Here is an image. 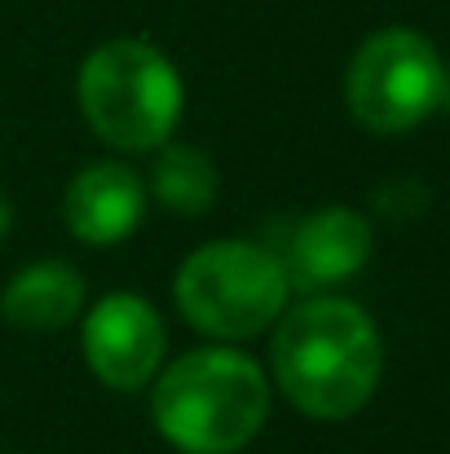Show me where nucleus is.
Returning a JSON list of instances; mask_svg holds the SVG:
<instances>
[{
    "mask_svg": "<svg viewBox=\"0 0 450 454\" xmlns=\"http://www.w3.org/2000/svg\"><path fill=\"white\" fill-rule=\"evenodd\" d=\"M279 393L300 415L336 424L358 415L380 384L384 344L371 313L340 296H313L283 309L270 340Z\"/></svg>",
    "mask_w": 450,
    "mask_h": 454,
    "instance_id": "1",
    "label": "nucleus"
},
{
    "mask_svg": "<svg viewBox=\"0 0 450 454\" xmlns=\"http://www.w3.org/2000/svg\"><path fill=\"white\" fill-rule=\"evenodd\" d=\"M154 428L181 454H239L270 415V375L239 348L208 344L159 366Z\"/></svg>",
    "mask_w": 450,
    "mask_h": 454,
    "instance_id": "2",
    "label": "nucleus"
},
{
    "mask_svg": "<svg viewBox=\"0 0 450 454\" xmlns=\"http://www.w3.org/2000/svg\"><path fill=\"white\" fill-rule=\"evenodd\" d=\"M75 93L89 129L124 154L159 151L163 142H172L186 106L181 71L172 67V58L133 35L98 44L80 67Z\"/></svg>",
    "mask_w": 450,
    "mask_h": 454,
    "instance_id": "3",
    "label": "nucleus"
},
{
    "mask_svg": "<svg viewBox=\"0 0 450 454\" xmlns=\"http://www.w3.org/2000/svg\"><path fill=\"white\" fill-rule=\"evenodd\" d=\"M181 317L212 340H252L270 331L292 296L279 252L248 239H217L194 247L172 283Z\"/></svg>",
    "mask_w": 450,
    "mask_h": 454,
    "instance_id": "4",
    "label": "nucleus"
},
{
    "mask_svg": "<svg viewBox=\"0 0 450 454\" xmlns=\"http://www.w3.org/2000/svg\"><path fill=\"white\" fill-rule=\"evenodd\" d=\"M446 98V67L429 35L384 27L358 44L344 71V102L367 133L398 137L424 124Z\"/></svg>",
    "mask_w": 450,
    "mask_h": 454,
    "instance_id": "5",
    "label": "nucleus"
},
{
    "mask_svg": "<svg viewBox=\"0 0 450 454\" xmlns=\"http://www.w3.org/2000/svg\"><path fill=\"white\" fill-rule=\"evenodd\" d=\"M163 348L168 331L146 296L111 292L84 313V362L115 393L146 388L163 366Z\"/></svg>",
    "mask_w": 450,
    "mask_h": 454,
    "instance_id": "6",
    "label": "nucleus"
},
{
    "mask_svg": "<svg viewBox=\"0 0 450 454\" xmlns=\"http://www.w3.org/2000/svg\"><path fill=\"white\" fill-rule=\"evenodd\" d=\"M146 216V181L138 168L120 159L84 163L62 194V221L67 230L89 247H115L124 243Z\"/></svg>",
    "mask_w": 450,
    "mask_h": 454,
    "instance_id": "7",
    "label": "nucleus"
},
{
    "mask_svg": "<svg viewBox=\"0 0 450 454\" xmlns=\"http://www.w3.org/2000/svg\"><path fill=\"white\" fill-rule=\"evenodd\" d=\"M279 261L300 292L340 287L371 261V221L353 207H322L292 230Z\"/></svg>",
    "mask_w": 450,
    "mask_h": 454,
    "instance_id": "8",
    "label": "nucleus"
},
{
    "mask_svg": "<svg viewBox=\"0 0 450 454\" xmlns=\"http://www.w3.org/2000/svg\"><path fill=\"white\" fill-rule=\"evenodd\" d=\"M84 278L75 265L67 261H36V265H22L4 296H0V313L22 326V331H62L80 317L84 309Z\"/></svg>",
    "mask_w": 450,
    "mask_h": 454,
    "instance_id": "9",
    "label": "nucleus"
},
{
    "mask_svg": "<svg viewBox=\"0 0 450 454\" xmlns=\"http://www.w3.org/2000/svg\"><path fill=\"white\" fill-rule=\"evenodd\" d=\"M150 190H154V199H159L168 212L199 216V212H208L212 199H217V168H212L208 154L194 151V146L163 142L154 168H150Z\"/></svg>",
    "mask_w": 450,
    "mask_h": 454,
    "instance_id": "10",
    "label": "nucleus"
},
{
    "mask_svg": "<svg viewBox=\"0 0 450 454\" xmlns=\"http://www.w3.org/2000/svg\"><path fill=\"white\" fill-rule=\"evenodd\" d=\"M9 230H13V207H9V199L0 194V243L9 239Z\"/></svg>",
    "mask_w": 450,
    "mask_h": 454,
    "instance_id": "11",
    "label": "nucleus"
},
{
    "mask_svg": "<svg viewBox=\"0 0 450 454\" xmlns=\"http://www.w3.org/2000/svg\"><path fill=\"white\" fill-rule=\"evenodd\" d=\"M446 98H450V75H446Z\"/></svg>",
    "mask_w": 450,
    "mask_h": 454,
    "instance_id": "12",
    "label": "nucleus"
}]
</instances>
